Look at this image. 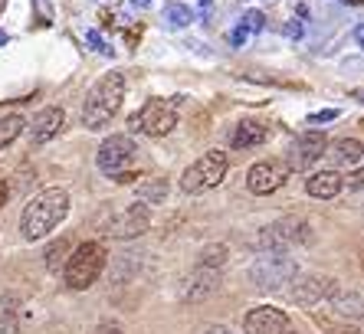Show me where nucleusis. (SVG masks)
<instances>
[{
	"label": "nucleus",
	"instance_id": "obj_21",
	"mask_svg": "<svg viewBox=\"0 0 364 334\" xmlns=\"http://www.w3.org/2000/svg\"><path fill=\"white\" fill-rule=\"evenodd\" d=\"M23 128H26L23 115H4L0 118V148H7L10 141H17Z\"/></svg>",
	"mask_w": 364,
	"mask_h": 334
},
{
	"label": "nucleus",
	"instance_id": "obj_40",
	"mask_svg": "<svg viewBox=\"0 0 364 334\" xmlns=\"http://www.w3.org/2000/svg\"><path fill=\"white\" fill-rule=\"evenodd\" d=\"M4 7H7V0H0V14H4Z\"/></svg>",
	"mask_w": 364,
	"mask_h": 334
},
{
	"label": "nucleus",
	"instance_id": "obj_35",
	"mask_svg": "<svg viewBox=\"0 0 364 334\" xmlns=\"http://www.w3.org/2000/svg\"><path fill=\"white\" fill-rule=\"evenodd\" d=\"M355 40H358V46L364 50V23H358V26H355Z\"/></svg>",
	"mask_w": 364,
	"mask_h": 334
},
{
	"label": "nucleus",
	"instance_id": "obj_15",
	"mask_svg": "<svg viewBox=\"0 0 364 334\" xmlns=\"http://www.w3.org/2000/svg\"><path fill=\"white\" fill-rule=\"evenodd\" d=\"M341 187H345V177H341L338 171H315V174L305 181L309 197H318V200H331V197H338Z\"/></svg>",
	"mask_w": 364,
	"mask_h": 334
},
{
	"label": "nucleus",
	"instance_id": "obj_9",
	"mask_svg": "<svg viewBox=\"0 0 364 334\" xmlns=\"http://www.w3.org/2000/svg\"><path fill=\"white\" fill-rule=\"evenodd\" d=\"M151 226V213L144 203H132L125 210H115L109 220H105V233L115 236V239H135L144 230Z\"/></svg>",
	"mask_w": 364,
	"mask_h": 334
},
{
	"label": "nucleus",
	"instance_id": "obj_22",
	"mask_svg": "<svg viewBox=\"0 0 364 334\" xmlns=\"http://www.w3.org/2000/svg\"><path fill=\"white\" fill-rule=\"evenodd\" d=\"M0 334H17V298L4 295L0 301Z\"/></svg>",
	"mask_w": 364,
	"mask_h": 334
},
{
	"label": "nucleus",
	"instance_id": "obj_18",
	"mask_svg": "<svg viewBox=\"0 0 364 334\" xmlns=\"http://www.w3.org/2000/svg\"><path fill=\"white\" fill-rule=\"evenodd\" d=\"M328 301H331V308H335V315H341L345 321H358V318H364V298L358 292L335 289Z\"/></svg>",
	"mask_w": 364,
	"mask_h": 334
},
{
	"label": "nucleus",
	"instance_id": "obj_39",
	"mask_svg": "<svg viewBox=\"0 0 364 334\" xmlns=\"http://www.w3.org/2000/svg\"><path fill=\"white\" fill-rule=\"evenodd\" d=\"M7 40H10V36H7V33H0V46H4V43H7Z\"/></svg>",
	"mask_w": 364,
	"mask_h": 334
},
{
	"label": "nucleus",
	"instance_id": "obj_28",
	"mask_svg": "<svg viewBox=\"0 0 364 334\" xmlns=\"http://www.w3.org/2000/svg\"><path fill=\"white\" fill-rule=\"evenodd\" d=\"M85 40H89V43H92V50H99V53H105V56H109V46H105V40H102V36L99 33H95V30H89V33H85Z\"/></svg>",
	"mask_w": 364,
	"mask_h": 334
},
{
	"label": "nucleus",
	"instance_id": "obj_4",
	"mask_svg": "<svg viewBox=\"0 0 364 334\" xmlns=\"http://www.w3.org/2000/svg\"><path fill=\"white\" fill-rule=\"evenodd\" d=\"M296 276H299V266L289 252H263V256L253 262V269H250V279H253L256 289H263V292H279L282 285L292 282Z\"/></svg>",
	"mask_w": 364,
	"mask_h": 334
},
{
	"label": "nucleus",
	"instance_id": "obj_23",
	"mask_svg": "<svg viewBox=\"0 0 364 334\" xmlns=\"http://www.w3.org/2000/svg\"><path fill=\"white\" fill-rule=\"evenodd\" d=\"M227 246H223V242H217V246H207V249L200 252V259H197V266L200 269H217V272H220V266L223 262H227Z\"/></svg>",
	"mask_w": 364,
	"mask_h": 334
},
{
	"label": "nucleus",
	"instance_id": "obj_20",
	"mask_svg": "<svg viewBox=\"0 0 364 334\" xmlns=\"http://www.w3.org/2000/svg\"><path fill=\"white\" fill-rule=\"evenodd\" d=\"M164 197H168V181H144L141 187H138V203H164Z\"/></svg>",
	"mask_w": 364,
	"mask_h": 334
},
{
	"label": "nucleus",
	"instance_id": "obj_12",
	"mask_svg": "<svg viewBox=\"0 0 364 334\" xmlns=\"http://www.w3.org/2000/svg\"><path fill=\"white\" fill-rule=\"evenodd\" d=\"M335 289H338V285L328 276H302L296 282V289H292V298H296L299 305H305V308H315V305H322L325 298H331Z\"/></svg>",
	"mask_w": 364,
	"mask_h": 334
},
{
	"label": "nucleus",
	"instance_id": "obj_3",
	"mask_svg": "<svg viewBox=\"0 0 364 334\" xmlns=\"http://www.w3.org/2000/svg\"><path fill=\"white\" fill-rule=\"evenodd\" d=\"M102 269H105V249H102V242H82L73 256L66 259V285L73 292H82L95 279L102 276Z\"/></svg>",
	"mask_w": 364,
	"mask_h": 334
},
{
	"label": "nucleus",
	"instance_id": "obj_2",
	"mask_svg": "<svg viewBox=\"0 0 364 334\" xmlns=\"http://www.w3.org/2000/svg\"><path fill=\"white\" fill-rule=\"evenodd\" d=\"M122 102H125V75L122 72H105L99 82L89 89L82 105V125L89 131H99L119 115Z\"/></svg>",
	"mask_w": 364,
	"mask_h": 334
},
{
	"label": "nucleus",
	"instance_id": "obj_16",
	"mask_svg": "<svg viewBox=\"0 0 364 334\" xmlns=\"http://www.w3.org/2000/svg\"><path fill=\"white\" fill-rule=\"evenodd\" d=\"M266 138H269V125L256 122V118H243L237 125V131H233V148L237 151L259 148V144H266Z\"/></svg>",
	"mask_w": 364,
	"mask_h": 334
},
{
	"label": "nucleus",
	"instance_id": "obj_24",
	"mask_svg": "<svg viewBox=\"0 0 364 334\" xmlns=\"http://www.w3.org/2000/svg\"><path fill=\"white\" fill-rule=\"evenodd\" d=\"M164 20H168V26L181 30V26H187L194 20V14H191V7H184V4H168V7H164Z\"/></svg>",
	"mask_w": 364,
	"mask_h": 334
},
{
	"label": "nucleus",
	"instance_id": "obj_8",
	"mask_svg": "<svg viewBox=\"0 0 364 334\" xmlns=\"http://www.w3.org/2000/svg\"><path fill=\"white\" fill-rule=\"evenodd\" d=\"M309 239H312V233H309V223H302V220H279V223L266 226L263 233H259L263 252H286L289 246L309 242Z\"/></svg>",
	"mask_w": 364,
	"mask_h": 334
},
{
	"label": "nucleus",
	"instance_id": "obj_37",
	"mask_svg": "<svg viewBox=\"0 0 364 334\" xmlns=\"http://www.w3.org/2000/svg\"><path fill=\"white\" fill-rule=\"evenodd\" d=\"M132 4H138V7H148V4H151V0H132Z\"/></svg>",
	"mask_w": 364,
	"mask_h": 334
},
{
	"label": "nucleus",
	"instance_id": "obj_10",
	"mask_svg": "<svg viewBox=\"0 0 364 334\" xmlns=\"http://www.w3.org/2000/svg\"><path fill=\"white\" fill-rule=\"evenodd\" d=\"M286 177H289V167L286 161H256L253 167H250V174H246V187L253 193H259V197H269L272 190H279L282 184H286Z\"/></svg>",
	"mask_w": 364,
	"mask_h": 334
},
{
	"label": "nucleus",
	"instance_id": "obj_41",
	"mask_svg": "<svg viewBox=\"0 0 364 334\" xmlns=\"http://www.w3.org/2000/svg\"><path fill=\"white\" fill-rule=\"evenodd\" d=\"M286 334H289V331H286Z\"/></svg>",
	"mask_w": 364,
	"mask_h": 334
},
{
	"label": "nucleus",
	"instance_id": "obj_6",
	"mask_svg": "<svg viewBox=\"0 0 364 334\" xmlns=\"http://www.w3.org/2000/svg\"><path fill=\"white\" fill-rule=\"evenodd\" d=\"M174 125H178V102L174 99H148L141 112L132 118V128L151 134V138H164Z\"/></svg>",
	"mask_w": 364,
	"mask_h": 334
},
{
	"label": "nucleus",
	"instance_id": "obj_30",
	"mask_svg": "<svg viewBox=\"0 0 364 334\" xmlns=\"http://www.w3.org/2000/svg\"><path fill=\"white\" fill-rule=\"evenodd\" d=\"M348 187H351V190H364V167H361V171H355L351 177H348Z\"/></svg>",
	"mask_w": 364,
	"mask_h": 334
},
{
	"label": "nucleus",
	"instance_id": "obj_29",
	"mask_svg": "<svg viewBox=\"0 0 364 334\" xmlns=\"http://www.w3.org/2000/svg\"><path fill=\"white\" fill-rule=\"evenodd\" d=\"M246 40H250V33H246L243 26H237V30H230V43H233V46H243Z\"/></svg>",
	"mask_w": 364,
	"mask_h": 334
},
{
	"label": "nucleus",
	"instance_id": "obj_32",
	"mask_svg": "<svg viewBox=\"0 0 364 334\" xmlns=\"http://www.w3.org/2000/svg\"><path fill=\"white\" fill-rule=\"evenodd\" d=\"M286 36H289V40H299V36H302V23H299V20H289V23H286Z\"/></svg>",
	"mask_w": 364,
	"mask_h": 334
},
{
	"label": "nucleus",
	"instance_id": "obj_14",
	"mask_svg": "<svg viewBox=\"0 0 364 334\" xmlns=\"http://www.w3.org/2000/svg\"><path fill=\"white\" fill-rule=\"evenodd\" d=\"M63 125H66L63 109H43V112H36L33 125H30V138H33V144H46L63 131Z\"/></svg>",
	"mask_w": 364,
	"mask_h": 334
},
{
	"label": "nucleus",
	"instance_id": "obj_33",
	"mask_svg": "<svg viewBox=\"0 0 364 334\" xmlns=\"http://www.w3.org/2000/svg\"><path fill=\"white\" fill-rule=\"evenodd\" d=\"M203 334H237V331H230L227 325H210V328H207V331H203Z\"/></svg>",
	"mask_w": 364,
	"mask_h": 334
},
{
	"label": "nucleus",
	"instance_id": "obj_19",
	"mask_svg": "<svg viewBox=\"0 0 364 334\" xmlns=\"http://www.w3.org/2000/svg\"><path fill=\"white\" fill-rule=\"evenodd\" d=\"M325 154L331 158V164H338V167L358 164L361 154H364V144L358 141V138H341V141H335L331 144V151H325Z\"/></svg>",
	"mask_w": 364,
	"mask_h": 334
},
{
	"label": "nucleus",
	"instance_id": "obj_11",
	"mask_svg": "<svg viewBox=\"0 0 364 334\" xmlns=\"http://www.w3.org/2000/svg\"><path fill=\"white\" fill-rule=\"evenodd\" d=\"M325 134L322 131H305L299 134L296 141H292V148H289V161L286 167L289 171H309V167L315 164V161L325 154Z\"/></svg>",
	"mask_w": 364,
	"mask_h": 334
},
{
	"label": "nucleus",
	"instance_id": "obj_7",
	"mask_svg": "<svg viewBox=\"0 0 364 334\" xmlns=\"http://www.w3.org/2000/svg\"><path fill=\"white\" fill-rule=\"evenodd\" d=\"M135 141L128 138V134H112L105 141L99 144V154H95V164H99L102 174H109L112 181L119 174H125L128 164L135 161Z\"/></svg>",
	"mask_w": 364,
	"mask_h": 334
},
{
	"label": "nucleus",
	"instance_id": "obj_5",
	"mask_svg": "<svg viewBox=\"0 0 364 334\" xmlns=\"http://www.w3.org/2000/svg\"><path fill=\"white\" fill-rule=\"evenodd\" d=\"M227 154L223 151H207L203 158H197L194 164L184 171V177H181V190L184 193H203L210 190V187H217L227 177Z\"/></svg>",
	"mask_w": 364,
	"mask_h": 334
},
{
	"label": "nucleus",
	"instance_id": "obj_17",
	"mask_svg": "<svg viewBox=\"0 0 364 334\" xmlns=\"http://www.w3.org/2000/svg\"><path fill=\"white\" fill-rule=\"evenodd\" d=\"M220 289V272L217 269H200L197 266V272L191 276V282H187L184 289V298L187 301H203L207 295H213Z\"/></svg>",
	"mask_w": 364,
	"mask_h": 334
},
{
	"label": "nucleus",
	"instance_id": "obj_1",
	"mask_svg": "<svg viewBox=\"0 0 364 334\" xmlns=\"http://www.w3.org/2000/svg\"><path fill=\"white\" fill-rule=\"evenodd\" d=\"M66 213H69V193L63 187H50V190L36 193L33 200L26 203L23 217H20V230H23V236L30 242L43 239L66 220Z\"/></svg>",
	"mask_w": 364,
	"mask_h": 334
},
{
	"label": "nucleus",
	"instance_id": "obj_13",
	"mask_svg": "<svg viewBox=\"0 0 364 334\" xmlns=\"http://www.w3.org/2000/svg\"><path fill=\"white\" fill-rule=\"evenodd\" d=\"M289 331V318L286 311L259 305L246 315V334H286Z\"/></svg>",
	"mask_w": 364,
	"mask_h": 334
},
{
	"label": "nucleus",
	"instance_id": "obj_27",
	"mask_svg": "<svg viewBox=\"0 0 364 334\" xmlns=\"http://www.w3.org/2000/svg\"><path fill=\"white\" fill-rule=\"evenodd\" d=\"M338 118V112L335 109H325V112H315V115H309V125H325V122H335Z\"/></svg>",
	"mask_w": 364,
	"mask_h": 334
},
{
	"label": "nucleus",
	"instance_id": "obj_26",
	"mask_svg": "<svg viewBox=\"0 0 364 334\" xmlns=\"http://www.w3.org/2000/svg\"><path fill=\"white\" fill-rule=\"evenodd\" d=\"M263 23H266V17L259 14V10H246L243 23H240V26H243L246 33H259V30H263Z\"/></svg>",
	"mask_w": 364,
	"mask_h": 334
},
{
	"label": "nucleus",
	"instance_id": "obj_31",
	"mask_svg": "<svg viewBox=\"0 0 364 334\" xmlns=\"http://www.w3.org/2000/svg\"><path fill=\"white\" fill-rule=\"evenodd\" d=\"M95 334H125V331H122L115 321H102V325L95 328Z\"/></svg>",
	"mask_w": 364,
	"mask_h": 334
},
{
	"label": "nucleus",
	"instance_id": "obj_25",
	"mask_svg": "<svg viewBox=\"0 0 364 334\" xmlns=\"http://www.w3.org/2000/svg\"><path fill=\"white\" fill-rule=\"evenodd\" d=\"M66 249H69V242L66 239H60V242H53L50 249H46V266L56 272V269L63 266V259H66Z\"/></svg>",
	"mask_w": 364,
	"mask_h": 334
},
{
	"label": "nucleus",
	"instance_id": "obj_38",
	"mask_svg": "<svg viewBox=\"0 0 364 334\" xmlns=\"http://www.w3.org/2000/svg\"><path fill=\"white\" fill-rule=\"evenodd\" d=\"M348 4H351V7H364V0H348Z\"/></svg>",
	"mask_w": 364,
	"mask_h": 334
},
{
	"label": "nucleus",
	"instance_id": "obj_36",
	"mask_svg": "<svg viewBox=\"0 0 364 334\" xmlns=\"http://www.w3.org/2000/svg\"><path fill=\"white\" fill-rule=\"evenodd\" d=\"M7 197H10V187L4 184V181H0V207H4V203H7Z\"/></svg>",
	"mask_w": 364,
	"mask_h": 334
},
{
	"label": "nucleus",
	"instance_id": "obj_34",
	"mask_svg": "<svg viewBox=\"0 0 364 334\" xmlns=\"http://www.w3.org/2000/svg\"><path fill=\"white\" fill-rule=\"evenodd\" d=\"M331 334H361L355 325H341V328H331Z\"/></svg>",
	"mask_w": 364,
	"mask_h": 334
}]
</instances>
